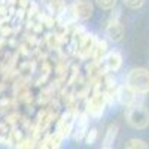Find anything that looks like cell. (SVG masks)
<instances>
[{
	"mask_svg": "<svg viewBox=\"0 0 149 149\" xmlns=\"http://www.w3.org/2000/svg\"><path fill=\"white\" fill-rule=\"evenodd\" d=\"M125 119L130 127L136 130H145L149 127V109L142 104H131L125 112Z\"/></svg>",
	"mask_w": 149,
	"mask_h": 149,
	"instance_id": "obj_1",
	"label": "cell"
},
{
	"mask_svg": "<svg viewBox=\"0 0 149 149\" xmlns=\"http://www.w3.org/2000/svg\"><path fill=\"white\" fill-rule=\"evenodd\" d=\"M127 85L139 94L149 93V70L143 67L131 69L127 74Z\"/></svg>",
	"mask_w": 149,
	"mask_h": 149,
	"instance_id": "obj_2",
	"label": "cell"
},
{
	"mask_svg": "<svg viewBox=\"0 0 149 149\" xmlns=\"http://www.w3.org/2000/svg\"><path fill=\"white\" fill-rule=\"evenodd\" d=\"M76 36V48H74V52L81 60H86L90 58L94 52V48L97 43V37L93 33H78L73 34Z\"/></svg>",
	"mask_w": 149,
	"mask_h": 149,
	"instance_id": "obj_3",
	"label": "cell"
},
{
	"mask_svg": "<svg viewBox=\"0 0 149 149\" xmlns=\"http://www.w3.org/2000/svg\"><path fill=\"white\" fill-rule=\"evenodd\" d=\"M107 106V98L104 95V93L102 90H97L94 91V94L86 100L85 104V112L88 113V116L93 118H100L104 113V109Z\"/></svg>",
	"mask_w": 149,
	"mask_h": 149,
	"instance_id": "obj_4",
	"label": "cell"
},
{
	"mask_svg": "<svg viewBox=\"0 0 149 149\" xmlns=\"http://www.w3.org/2000/svg\"><path fill=\"white\" fill-rule=\"evenodd\" d=\"M76 116H78V112H74L72 109H67L64 113L58 118L57 125H55V133H58L63 139L70 137V136L73 134V130H74Z\"/></svg>",
	"mask_w": 149,
	"mask_h": 149,
	"instance_id": "obj_5",
	"label": "cell"
},
{
	"mask_svg": "<svg viewBox=\"0 0 149 149\" xmlns=\"http://www.w3.org/2000/svg\"><path fill=\"white\" fill-rule=\"evenodd\" d=\"M69 12L74 21H85L93 15V3L90 0H74L69 8Z\"/></svg>",
	"mask_w": 149,
	"mask_h": 149,
	"instance_id": "obj_6",
	"label": "cell"
},
{
	"mask_svg": "<svg viewBox=\"0 0 149 149\" xmlns=\"http://www.w3.org/2000/svg\"><path fill=\"white\" fill-rule=\"evenodd\" d=\"M106 36L112 42H122L124 34H125V30H124V26L121 24V21L118 19V17H112L107 24H106Z\"/></svg>",
	"mask_w": 149,
	"mask_h": 149,
	"instance_id": "obj_7",
	"label": "cell"
},
{
	"mask_svg": "<svg viewBox=\"0 0 149 149\" xmlns=\"http://www.w3.org/2000/svg\"><path fill=\"white\" fill-rule=\"evenodd\" d=\"M88 113L86 112H79L76 116V124H74V130H73V137L76 142H81L85 139L86 133H88Z\"/></svg>",
	"mask_w": 149,
	"mask_h": 149,
	"instance_id": "obj_8",
	"label": "cell"
},
{
	"mask_svg": "<svg viewBox=\"0 0 149 149\" xmlns=\"http://www.w3.org/2000/svg\"><path fill=\"white\" fill-rule=\"evenodd\" d=\"M137 94L131 86H128L127 84L122 85V86H118V91H116V100L124 104V106H131V104H136V98H137Z\"/></svg>",
	"mask_w": 149,
	"mask_h": 149,
	"instance_id": "obj_9",
	"label": "cell"
},
{
	"mask_svg": "<svg viewBox=\"0 0 149 149\" xmlns=\"http://www.w3.org/2000/svg\"><path fill=\"white\" fill-rule=\"evenodd\" d=\"M102 66L104 67L106 72H116L121 69L122 66V55L118 52V51H112V52H107L103 58H102Z\"/></svg>",
	"mask_w": 149,
	"mask_h": 149,
	"instance_id": "obj_10",
	"label": "cell"
},
{
	"mask_svg": "<svg viewBox=\"0 0 149 149\" xmlns=\"http://www.w3.org/2000/svg\"><path fill=\"white\" fill-rule=\"evenodd\" d=\"M43 6L49 10L51 15H61L64 14L67 6H66V0H42Z\"/></svg>",
	"mask_w": 149,
	"mask_h": 149,
	"instance_id": "obj_11",
	"label": "cell"
},
{
	"mask_svg": "<svg viewBox=\"0 0 149 149\" xmlns=\"http://www.w3.org/2000/svg\"><path fill=\"white\" fill-rule=\"evenodd\" d=\"M63 137L58 134V133H52V134H46L43 139L40 140H37V145L36 146H39V148H60L61 143H63Z\"/></svg>",
	"mask_w": 149,
	"mask_h": 149,
	"instance_id": "obj_12",
	"label": "cell"
},
{
	"mask_svg": "<svg viewBox=\"0 0 149 149\" xmlns=\"http://www.w3.org/2000/svg\"><path fill=\"white\" fill-rule=\"evenodd\" d=\"M116 136H118V125L116 124H110L106 130V134H104V139H103V143L102 146L104 149H109L113 146L115 140H116Z\"/></svg>",
	"mask_w": 149,
	"mask_h": 149,
	"instance_id": "obj_13",
	"label": "cell"
},
{
	"mask_svg": "<svg viewBox=\"0 0 149 149\" xmlns=\"http://www.w3.org/2000/svg\"><path fill=\"white\" fill-rule=\"evenodd\" d=\"M107 54V42L104 39H97L95 48H94V52L91 55L93 61H102V58Z\"/></svg>",
	"mask_w": 149,
	"mask_h": 149,
	"instance_id": "obj_14",
	"label": "cell"
},
{
	"mask_svg": "<svg viewBox=\"0 0 149 149\" xmlns=\"http://www.w3.org/2000/svg\"><path fill=\"white\" fill-rule=\"evenodd\" d=\"M10 139H12V130L9 128V124L0 122V143L10 145Z\"/></svg>",
	"mask_w": 149,
	"mask_h": 149,
	"instance_id": "obj_15",
	"label": "cell"
},
{
	"mask_svg": "<svg viewBox=\"0 0 149 149\" xmlns=\"http://www.w3.org/2000/svg\"><path fill=\"white\" fill-rule=\"evenodd\" d=\"M125 148L128 149H133V148H142V149H146L148 148V143L142 139H130L127 143H125Z\"/></svg>",
	"mask_w": 149,
	"mask_h": 149,
	"instance_id": "obj_16",
	"label": "cell"
},
{
	"mask_svg": "<svg viewBox=\"0 0 149 149\" xmlns=\"http://www.w3.org/2000/svg\"><path fill=\"white\" fill-rule=\"evenodd\" d=\"M118 0H95V3L98 5V8H102L104 10H110L116 6Z\"/></svg>",
	"mask_w": 149,
	"mask_h": 149,
	"instance_id": "obj_17",
	"label": "cell"
},
{
	"mask_svg": "<svg viewBox=\"0 0 149 149\" xmlns=\"http://www.w3.org/2000/svg\"><path fill=\"white\" fill-rule=\"evenodd\" d=\"M97 136H98V131H97V128H91V130H88V133H86V136H85V143L86 145H94V142L97 140Z\"/></svg>",
	"mask_w": 149,
	"mask_h": 149,
	"instance_id": "obj_18",
	"label": "cell"
},
{
	"mask_svg": "<svg viewBox=\"0 0 149 149\" xmlns=\"http://www.w3.org/2000/svg\"><path fill=\"white\" fill-rule=\"evenodd\" d=\"M122 2H124V5H125L127 8H130V9H140L145 5L146 0H122Z\"/></svg>",
	"mask_w": 149,
	"mask_h": 149,
	"instance_id": "obj_19",
	"label": "cell"
},
{
	"mask_svg": "<svg viewBox=\"0 0 149 149\" xmlns=\"http://www.w3.org/2000/svg\"><path fill=\"white\" fill-rule=\"evenodd\" d=\"M30 3H31V0H17V5L19 6L21 10H27Z\"/></svg>",
	"mask_w": 149,
	"mask_h": 149,
	"instance_id": "obj_20",
	"label": "cell"
}]
</instances>
